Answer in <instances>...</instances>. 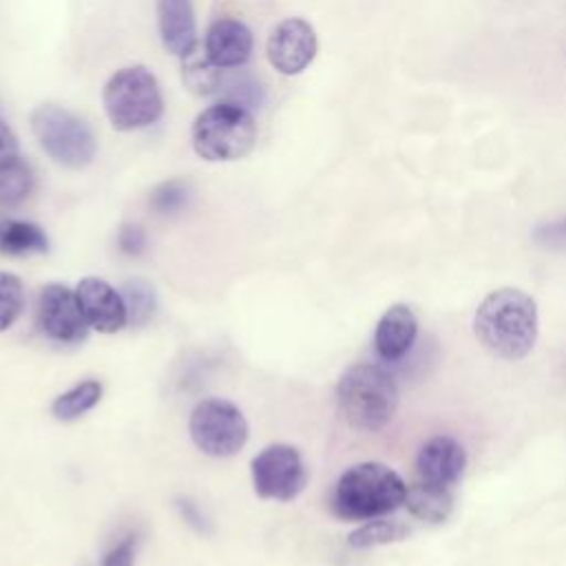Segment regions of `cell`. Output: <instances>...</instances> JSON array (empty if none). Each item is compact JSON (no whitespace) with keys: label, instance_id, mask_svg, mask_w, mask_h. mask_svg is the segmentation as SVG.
Instances as JSON below:
<instances>
[{"label":"cell","instance_id":"603a6c76","mask_svg":"<svg viewBox=\"0 0 566 566\" xmlns=\"http://www.w3.org/2000/svg\"><path fill=\"white\" fill-rule=\"evenodd\" d=\"M24 310V287L15 274L0 272V332L9 329Z\"/></svg>","mask_w":566,"mask_h":566},{"label":"cell","instance_id":"7a4b0ae2","mask_svg":"<svg viewBox=\"0 0 566 566\" xmlns=\"http://www.w3.org/2000/svg\"><path fill=\"white\" fill-rule=\"evenodd\" d=\"M343 418L356 431H380L398 409L394 376L374 363H358L343 371L336 385Z\"/></svg>","mask_w":566,"mask_h":566},{"label":"cell","instance_id":"83f0119b","mask_svg":"<svg viewBox=\"0 0 566 566\" xmlns=\"http://www.w3.org/2000/svg\"><path fill=\"white\" fill-rule=\"evenodd\" d=\"M18 155V139L13 130L0 119V164Z\"/></svg>","mask_w":566,"mask_h":566},{"label":"cell","instance_id":"5bb4252c","mask_svg":"<svg viewBox=\"0 0 566 566\" xmlns=\"http://www.w3.org/2000/svg\"><path fill=\"white\" fill-rule=\"evenodd\" d=\"M252 53L250 29L232 18H219L206 33V55L221 69L241 66Z\"/></svg>","mask_w":566,"mask_h":566},{"label":"cell","instance_id":"2e32d148","mask_svg":"<svg viewBox=\"0 0 566 566\" xmlns=\"http://www.w3.org/2000/svg\"><path fill=\"white\" fill-rule=\"evenodd\" d=\"M405 502H407V509L424 522H444L453 509L451 491L433 489V486H427L420 482H416L413 486L407 489Z\"/></svg>","mask_w":566,"mask_h":566},{"label":"cell","instance_id":"8fae6325","mask_svg":"<svg viewBox=\"0 0 566 566\" xmlns=\"http://www.w3.org/2000/svg\"><path fill=\"white\" fill-rule=\"evenodd\" d=\"M464 467V447L449 436H436L427 440L416 458L418 482L442 491H453V486L462 478Z\"/></svg>","mask_w":566,"mask_h":566},{"label":"cell","instance_id":"cb8c5ba5","mask_svg":"<svg viewBox=\"0 0 566 566\" xmlns=\"http://www.w3.org/2000/svg\"><path fill=\"white\" fill-rule=\"evenodd\" d=\"M188 197H190L188 184L181 181V179H170V181L159 184V186L153 190V195H150V206H153V210H157L159 214H175V212H179V210L186 208Z\"/></svg>","mask_w":566,"mask_h":566},{"label":"cell","instance_id":"8992f818","mask_svg":"<svg viewBox=\"0 0 566 566\" xmlns=\"http://www.w3.org/2000/svg\"><path fill=\"white\" fill-rule=\"evenodd\" d=\"M31 130L42 146V150L66 168H84L93 161L97 142L93 130L75 113L55 106L42 104L31 113Z\"/></svg>","mask_w":566,"mask_h":566},{"label":"cell","instance_id":"4fadbf2b","mask_svg":"<svg viewBox=\"0 0 566 566\" xmlns=\"http://www.w3.org/2000/svg\"><path fill=\"white\" fill-rule=\"evenodd\" d=\"M418 334V318L413 310L405 303H396L380 316L376 332H374V345L382 360L394 363L400 360L413 345Z\"/></svg>","mask_w":566,"mask_h":566},{"label":"cell","instance_id":"7c38bea8","mask_svg":"<svg viewBox=\"0 0 566 566\" xmlns=\"http://www.w3.org/2000/svg\"><path fill=\"white\" fill-rule=\"evenodd\" d=\"M75 296L88 327L102 334H115L128 323L124 296L104 279L86 276L77 283Z\"/></svg>","mask_w":566,"mask_h":566},{"label":"cell","instance_id":"5b68a950","mask_svg":"<svg viewBox=\"0 0 566 566\" xmlns=\"http://www.w3.org/2000/svg\"><path fill=\"white\" fill-rule=\"evenodd\" d=\"M104 111L115 130H137L155 124L164 111V99L155 75L144 66L115 71L102 93Z\"/></svg>","mask_w":566,"mask_h":566},{"label":"cell","instance_id":"f1b7e54d","mask_svg":"<svg viewBox=\"0 0 566 566\" xmlns=\"http://www.w3.org/2000/svg\"><path fill=\"white\" fill-rule=\"evenodd\" d=\"M179 509H181V513H184V517L190 522V524H195L197 528H203V517L197 513V509L192 506V502H181L179 504Z\"/></svg>","mask_w":566,"mask_h":566},{"label":"cell","instance_id":"9a60e30c","mask_svg":"<svg viewBox=\"0 0 566 566\" xmlns=\"http://www.w3.org/2000/svg\"><path fill=\"white\" fill-rule=\"evenodd\" d=\"M157 24L168 53L184 57L197 46V22L190 0H157Z\"/></svg>","mask_w":566,"mask_h":566},{"label":"cell","instance_id":"44dd1931","mask_svg":"<svg viewBox=\"0 0 566 566\" xmlns=\"http://www.w3.org/2000/svg\"><path fill=\"white\" fill-rule=\"evenodd\" d=\"M409 528L396 520H371L349 533L347 544L352 548H374L405 539Z\"/></svg>","mask_w":566,"mask_h":566},{"label":"cell","instance_id":"ba28073f","mask_svg":"<svg viewBox=\"0 0 566 566\" xmlns=\"http://www.w3.org/2000/svg\"><path fill=\"white\" fill-rule=\"evenodd\" d=\"M250 473L252 486L263 500L292 502L307 484V469L298 449L281 442L261 449L250 462Z\"/></svg>","mask_w":566,"mask_h":566},{"label":"cell","instance_id":"4316f807","mask_svg":"<svg viewBox=\"0 0 566 566\" xmlns=\"http://www.w3.org/2000/svg\"><path fill=\"white\" fill-rule=\"evenodd\" d=\"M135 559V537L128 535L119 544H115L106 555L102 566H133Z\"/></svg>","mask_w":566,"mask_h":566},{"label":"cell","instance_id":"52a82bcc","mask_svg":"<svg viewBox=\"0 0 566 566\" xmlns=\"http://www.w3.org/2000/svg\"><path fill=\"white\" fill-rule=\"evenodd\" d=\"M188 429L197 449L212 458H230L239 453L250 436L241 409L223 398H206L197 402Z\"/></svg>","mask_w":566,"mask_h":566},{"label":"cell","instance_id":"e0dca14e","mask_svg":"<svg viewBox=\"0 0 566 566\" xmlns=\"http://www.w3.org/2000/svg\"><path fill=\"white\" fill-rule=\"evenodd\" d=\"M181 80L184 84L197 93V95H210L214 93L221 82H223V75H221V66H217L208 55L206 51L199 53L197 49H192L188 55L181 57Z\"/></svg>","mask_w":566,"mask_h":566},{"label":"cell","instance_id":"6da1fadb","mask_svg":"<svg viewBox=\"0 0 566 566\" xmlns=\"http://www.w3.org/2000/svg\"><path fill=\"white\" fill-rule=\"evenodd\" d=\"M537 305L517 287H500L484 296L473 316L478 340L497 358L520 360L537 340Z\"/></svg>","mask_w":566,"mask_h":566},{"label":"cell","instance_id":"277c9868","mask_svg":"<svg viewBox=\"0 0 566 566\" xmlns=\"http://www.w3.org/2000/svg\"><path fill=\"white\" fill-rule=\"evenodd\" d=\"M256 142V124L250 111L234 102H219L197 115L192 148L208 161H234L245 157Z\"/></svg>","mask_w":566,"mask_h":566},{"label":"cell","instance_id":"30bf717a","mask_svg":"<svg viewBox=\"0 0 566 566\" xmlns=\"http://www.w3.org/2000/svg\"><path fill=\"white\" fill-rule=\"evenodd\" d=\"M318 51V40L310 22L287 18L268 38V60L283 75H296L310 66Z\"/></svg>","mask_w":566,"mask_h":566},{"label":"cell","instance_id":"d6986e66","mask_svg":"<svg viewBox=\"0 0 566 566\" xmlns=\"http://www.w3.org/2000/svg\"><path fill=\"white\" fill-rule=\"evenodd\" d=\"M99 398H102V385L97 380H82L53 400L51 413L57 420H75L86 411H91L99 402Z\"/></svg>","mask_w":566,"mask_h":566},{"label":"cell","instance_id":"3957f363","mask_svg":"<svg viewBox=\"0 0 566 566\" xmlns=\"http://www.w3.org/2000/svg\"><path fill=\"white\" fill-rule=\"evenodd\" d=\"M405 497L407 486L394 469L380 462H360L338 478L332 509L340 520L360 522L396 511Z\"/></svg>","mask_w":566,"mask_h":566},{"label":"cell","instance_id":"484cf974","mask_svg":"<svg viewBox=\"0 0 566 566\" xmlns=\"http://www.w3.org/2000/svg\"><path fill=\"white\" fill-rule=\"evenodd\" d=\"M119 250L128 256H139L146 248V234L137 223H124L117 234Z\"/></svg>","mask_w":566,"mask_h":566},{"label":"cell","instance_id":"9c48e42d","mask_svg":"<svg viewBox=\"0 0 566 566\" xmlns=\"http://www.w3.org/2000/svg\"><path fill=\"white\" fill-rule=\"evenodd\" d=\"M40 329L57 343H82L88 334V323L80 310L75 290L62 283H49L38 298Z\"/></svg>","mask_w":566,"mask_h":566},{"label":"cell","instance_id":"ac0fdd59","mask_svg":"<svg viewBox=\"0 0 566 566\" xmlns=\"http://www.w3.org/2000/svg\"><path fill=\"white\" fill-rule=\"evenodd\" d=\"M33 170L18 155L0 164V206H18L33 190Z\"/></svg>","mask_w":566,"mask_h":566},{"label":"cell","instance_id":"d4e9b609","mask_svg":"<svg viewBox=\"0 0 566 566\" xmlns=\"http://www.w3.org/2000/svg\"><path fill=\"white\" fill-rule=\"evenodd\" d=\"M533 239L548 250H566V217L535 228Z\"/></svg>","mask_w":566,"mask_h":566},{"label":"cell","instance_id":"ffe728a7","mask_svg":"<svg viewBox=\"0 0 566 566\" xmlns=\"http://www.w3.org/2000/svg\"><path fill=\"white\" fill-rule=\"evenodd\" d=\"M49 241L46 234L29 221H9L0 230V250L9 256L31 254V252H46Z\"/></svg>","mask_w":566,"mask_h":566},{"label":"cell","instance_id":"7402d4cb","mask_svg":"<svg viewBox=\"0 0 566 566\" xmlns=\"http://www.w3.org/2000/svg\"><path fill=\"white\" fill-rule=\"evenodd\" d=\"M122 296H124V303H126V314H128V321L135 325V327H142L150 321L153 312H155V290L148 281L144 279H130L124 283L122 287Z\"/></svg>","mask_w":566,"mask_h":566}]
</instances>
